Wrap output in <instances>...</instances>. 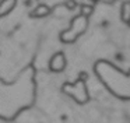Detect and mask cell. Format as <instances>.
<instances>
[{
	"label": "cell",
	"instance_id": "cell-1",
	"mask_svg": "<svg viewBox=\"0 0 130 123\" xmlns=\"http://www.w3.org/2000/svg\"><path fill=\"white\" fill-rule=\"evenodd\" d=\"M85 29H87V17L80 14L71 21L70 28L60 35V39L63 42H74Z\"/></svg>",
	"mask_w": 130,
	"mask_h": 123
},
{
	"label": "cell",
	"instance_id": "cell-2",
	"mask_svg": "<svg viewBox=\"0 0 130 123\" xmlns=\"http://www.w3.org/2000/svg\"><path fill=\"white\" fill-rule=\"evenodd\" d=\"M66 67V57L62 52L59 53H55L52 56L51 62H49V69L52 71H62L63 69Z\"/></svg>",
	"mask_w": 130,
	"mask_h": 123
},
{
	"label": "cell",
	"instance_id": "cell-3",
	"mask_svg": "<svg viewBox=\"0 0 130 123\" xmlns=\"http://www.w3.org/2000/svg\"><path fill=\"white\" fill-rule=\"evenodd\" d=\"M17 4V0H2L0 2V17L7 16Z\"/></svg>",
	"mask_w": 130,
	"mask_h": 123
},
{
	"label": "cell",
	"instance_id": "cell-4",
	"mask_svg": "<svg viewBox=\"0 0 130 123\" xmlns=\"http://www.w3.org/2000/svg\"><path fill=\"white\" fill-rule=\"evenodd\" d=\"M49 11H51V8L46 4H39V6H37V8L31 13V17H38V18H41V17L48 16Z\"/></svg>",
	"mask_w": 130,
	"mask_h": 123
},
{
	"label": "cell",
	"instance_id": "cell-5",
	"mask_svg": "<svg viewBox=\"0 0 130 123\" xmlns=\"http://www.w3.org/2000/svg\"><path fill=\"white\" fill-rule=\"evenodd\" d=\"M122 11H123V13H122V18H123L126 22H129V20H130V0L123 4Z\"/></svg>",
	"mask_w": 130,
	"mask_h": 123
},
{
	"label": "cell",
	"instance_id": "cell-6",
	"mask_svg": "<svg viewBox=\"0 0 130 123\" xmlns=\"http://www.w3.org/2000/svg\"><path fill=\"white\" fill-rule=\"evenodd\" d=\"M80 11H81V16L88 17L92 13V7H91V6H87V4H81L80 6Z\"/></svg>",
	"mask_w": 130,
	"mask_h": 123
},
{
	"label": "cell",
	"instance_id": "cell-7",
	"mask_svg": "<svg viewBox=\"0 0 130 123\" xmlns=\"http://www.w3.org/2000/svg\"><path fill=\"white\" fill-rule=\"evenodd\" d=\"M66 8H67V10H74V8H76V6H77V3H76V0H67V2H66Z\"/></svg>",
	"mask_w": 130,
	"mask_h": 123
},
{
	"label": "cell",
	"instance_id": "cell-8",
	"mask_svg": "<svg viewBox=\"0 0 130 123\" xmlns=\"http://www.w3.org/2000/svg\"><path fill=\"white\" fill-rule=\"evenodd\" d=\"M129 21H130V20H129Z\"/></svg>",
	"mask_w": 130,
	"mask_h": 123
}]
</instances>
